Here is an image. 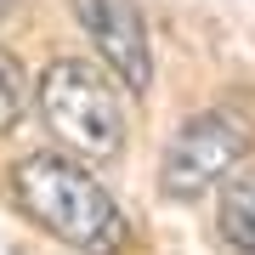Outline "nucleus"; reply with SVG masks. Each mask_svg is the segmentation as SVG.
<instances>
[{"label": "nucleus", "mask_w": 255, "mask_h": 255, "mask_svg": "<svg viewBox=\"0 0 255 255\" xmlns=\"http://www.w3.org/2000/svg\"><path fill=\"white\" fill-rule=\"evenodd\" d=\"M85 28H91L97 51L114 63V74L130 85V91H147L153 80V63H147V34H142V17L130 0H85L80 6Z\"/></svg>", "instance_id": "nucleus-4"}, {"label": "nucleus", "mask_w": 255, "mask_h": 255, "mask_svg": "<svg viewBox=\"0 0 255 255\" xmlns=\"http://www.w3.org/2000/svg\"><path fill=\"white\" fill-rule=\"evenodd\" d=\"M6 6H11V0H0V17H6Z\"/></svg>", "instance_id": "nucleus-7"}, {"label": "nucleus", "mask_w": 255, "mask_h": 255, "mask_svg": "<svg viewBox=\"0 0 255 255\" xmlns=\"http://www.w3.org/2000/svg\"><path fill=\"white\" fill-rule=\"evenodd\" d=\"M40 108H46L51 130L74 147V153H85V159H108V153L125 147L119 91L91 63H51L46 85H40Z\"/></svg>", "instance_id": "nucleus-2"}, {"label": "nucleus", "mask_w": 255, "mask_h": 255, "mask_svg": "<svg viewBox=\"0 0 255 255\" xmlns=\"http://www.w3.org/2000/svg\"><path fill=\"white\" fill-rule=\"evenodd\" d=\"M244 142H250V125H244L233 108H210V114H199V119H187V125L176 130L170 153H164V193L193 199L199 187L221 182V176L238 164Z\"/></svg>", "instance_id": "nucleus-3"}, {"label": "nucleus", "mask_w": 255, "mask_h": 255, "mask_svg": "<svg viewBox=\"0 0 255 255\" xmlns=\"http://www.w3.org/2000/svg\"><path fill=\"white\" fill-rule=\"evenodd\" d=\"M221 233L233 250L255 255V176H238L233 187H221Z\"/></svg>", "instance_id": "nucleus-5"}, {"label": "nucleus", "mask_w": 255, "mask_h": 255, "mask_svg": "<svg viewBox=\"0 0 255 255\" xmlns=\"http://www.w3.org/2000/svg\"><path fill=\"white\" fill-rule=\"evenodd\" d=\"M17 204L40 221L51 238L85 250V255H119L125 250V210L108 199V187L91 170H80L63 153H34L11 176Z\"/></svg>", "instance_id": "nucleus-1"}, {"label": "nucleus", "mask_w": 255, "mask_h": 255, "mask_svg": "<svg viewBox=\"0 0 255 255\" xmlns=\"http://www.w3.org/2000/svg\"><path fill=\"white\" fill-rule=\"evenodd\" d=\"M23 108H28V74L11 51H0V136L23 119Z\"/></svg>", "instance_id": "nucleus-6"}]
</instances>
